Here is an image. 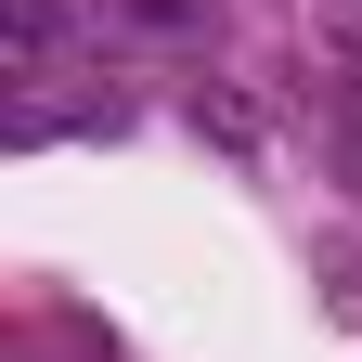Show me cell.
Wrapping results in <instances>:
<instances>
[{"label":"cell","mask_w":362,"mask_h":362,"mask_svg":"<svg viewBox=\"0 0 362 362\" xmlns=\"http://www.w3.org/2000/svg\"><path fill=\"white\" fill-rule=\"evenodd\" d=\"M310 65H324V129H337V168L362 181V0H337V13H324V52H310Z\"/></svg>","instance_id":"1"},{"label":"cell","mask_w":362,"mask_h":362,"mask_svg":"<svg viewBox=\"0 0 362 362\" xmlns=\"http://www.w3.org/2000/svg\"><path fill=\"white\" fill-rule=\"evenodd\" d=\"M65 39H78V0H0V65L13 78H52Z\"/></svg>","instance_id":"2"}]
</instances>
